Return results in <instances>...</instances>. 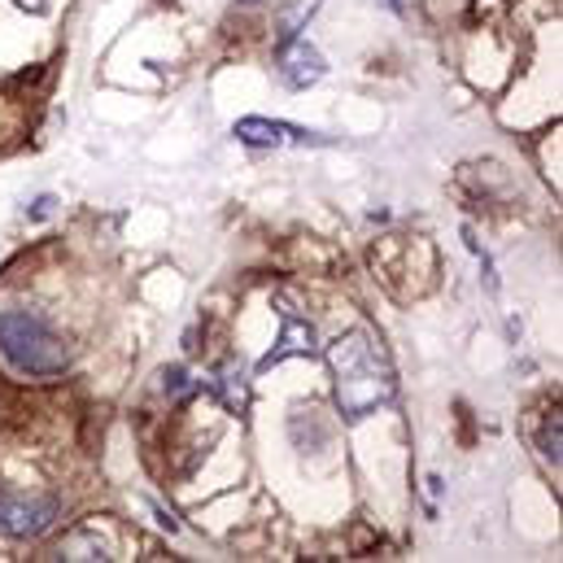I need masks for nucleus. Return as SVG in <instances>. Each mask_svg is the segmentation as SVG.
Segmentation results:
<instances>
[{
	"label": "nucleus",
	"mask_w": 563,
	"mask_h": 563,
	"mask_svg": "<svg viewBox=\"0 0 563 563\" xmlns=\"http://www.w3.org/2000/svg\"><path fill=\"white\" fill-rule=\"evenodd\" d=\"M328 75V62H323V53L310 44V40H288L280 44V79L288 88H310V84H319Z\"/></svg>",
	"instance_id": "obj_4"
},
{
	"label": "nucleus",
	"mask_w": 563,
	"mask_h": 563,
	"mask_svg": "<svg viewBox=\"0 0 563 563\" xmlns=\"http://www.w3.org/2000/svg\"><path fill=\"white\" fill-rule=\"evenodd\" d=\"M236 141L254 144V148H280V144H310L314 136L301 132V128H288V123H272V119H241L236 123Z\"/></svg>",
	"instance_id": "obj_6"
},
{
	"label": "nucleus",
	"mask_w": 563,
	"mask_h": 563,
	"mask_svg": "<svg viewBox=\"0 0 563 563\" xmlns=\"http://www.w3.org/2000/svg\"><path fill=\"white\" fill-rule=\"evenodd\" d=\"M319 4H323V0H284L280 9H276V44L297 40V35L306 31V22L314 18Z\"/></svg>",
	"instance_id": "obj_7"
},
{
	"label": "nucleus",
	"mask_w": 563,
	"mask_h": 563,
	"mask_svg": "<svg viewBox=\"0 0 563 563\" xmlns=\"http://www.w3.org/2000/svg\"><path fill=\"white\" fill-rule=\"evenodd\" d=\"M162 389H166V398H170V402H184V398H192V394H197V385H192V376H188L184 367H170V372L162 376Z\"/></svg>",
	"instance_id": "obj_10"
},
{
	"label": "nucleus",
	"mask_w": 563,
	"mask_h": 563,
	"mask_svg": "<svg viewBox=\"0 0 563 563\" xmlns=\"http://www.w3.org/2000/svg\"><path fill=\"white\" fill-rule=\"evenodd\" d=\"M0 354L26 376H62L70 367V345L26 310H0Z\"/></svg>",
	"instance_id": "obj_2"
},
{
	"label": "nucleus",
	"mask_w": 563,
	"mask_h": 563,
	"mask_svg": "<svg viewBox=\"0 0 563 563\" xmlns=\"http://www.w3.org/2000/svg\"><path fill=\"white\" fill-rule=\"evenodd\" d=\"M280 319H284V332H280V341H276V350L258 363L263 372H272L276 363L292 358V354H314V350H319V345H314V323L297 319V310H292L288 301H280Z\"/></svg>",
	"instance_id": "obj_5"
},
{
	"label": "nucleus",
	"mask_w": 563,
	"mask_h": 563,
	"mask_svg": "<svg viewBox=\"0 0 563 563\" xmlns=\"http://www.w3.org/2000/svg\"><path fill=\"white\" fill-rule=\"evenodd\" d=\"M219 389H223V402H228L232 411H245V407H250V385H245V372H241V367H228L223 380H219Z\"/></svg>",
	"instance_id": "obj_8"
},
{
	"label": "nucleus",
	"mask_w": 563,
	"mask_h": 563,
	"mask_svg": "<svg viewBox=\"0 0 563 563\" xmlns=\"http://www.w3.org/2000/svg\"><path fill=\"white\" fill-rule=\"evenodd\" d=\"M328 367H332V380H336V407L345 420H363L372 411H380L398 380H394V367L385 358V350L367 336V332H345L328 345Z\"/></svg>",
	"instance_id": "obj_1"
},
{
	"label": "nucleus",
	"mask_w": 563,
	"mask_h": 563,
	"mask_svg": "<svg viewBox=\"0 0 563 563\" xmlns=\"http://www.w3.org/2000/svg\"><path fill=\"white\" fill-rule=\"evenodd\" d=\"M538 445H542V454H547L551 463H560V445H563L560 407H555V411H547V420H542V432H538Z\"/></svg>",
	"instance_id": "obj_9"
},
{
	"label": "nucleus",
	"mask_w": 563,
	"mask_h": 563,
	"mask_svg": "<svg viewBox=\"0 0 563 563\" xmlns=\"http://www.w3.org/2000/svg\"><path fill=\"white\" fill-rule=\"evenodd\" d=\"M62 516V503L57 498H31V494H13V489H0V533L13 538V542H31V538H44Z\"/></svg>",
	"instance_id": "obj_3"
}]
</instances>
